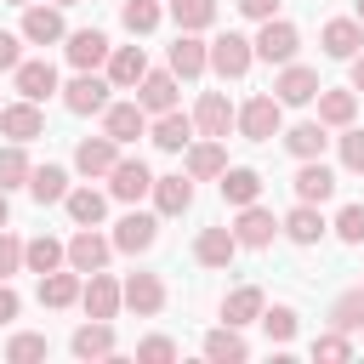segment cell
<instances>
[{
  "instance_id": "cell-26",
  "label": "cell",
  "mask_w": 364,
  "mask_h": 364,
  "mask_svg": "<svg viewBox=\"0 0 364 364\" xmlns=\"http://www.w3.org/2000/svg\"><path fill=\"white\" fill-rule=\"evenodd\" d=\"M142 74H148L142 46H114V51H108V85H114V91H131Z\"/></svg>"
},
{
  "instance_id": "cell-33",
  "label": "cell",
  "mask_w": 364,
  "mask_h": 364,
  "mask_svg": "<svg viewBox=\"0 0 364 364\" xmlns=\"http://www.w3.org/2000/svg\"><path fill=\"white\" fill-rule=\"evenodd\" d=\"M63 205H68V216H74L80 228H97V222L108 216V193H97V188H68Z\"/></svg>"
},
{
  "instance_id": "cell-15",
  "label": "cell",
  "mask_w": 364,
  "mask_h": 364,
  "mask_svg": "<svg viewBox=\"0 0 364 364\" xmlns=\"http://www.w3.org/2000/svg\"><path fill=\"white\" fill-rule=\"evenodd\" d=\"M318 40H324V57L347 63V57H358V46H364V23H358V17H330Z\"/></svg>"
},
{
  "instance_id": "cell-11",
  "label": "cell",
  "mask_w": 364,
  "mask_h": 364,
  "mask_svg": "<svg viewBox=\"0 0 364 364\" xmlns=\"http://www.w3.org/2000/svg\"><path fill=\"white\" fill-rule=\"evenodd\" d=\"M233 114H239V108H233L222 91H205V97L193 102V131H199V136H222V142H228V131H233Z\"/></svg>"
},
{
  "instance_id": "cell-39",
  "label": "cell",
  "mask_w": 364,
  "mask_h": 364,
  "mask_svg": "<svg viewBox=\"0 0 364 364\" xmlns=\"http://www.w3.org/2000/svg\"><path fill=\"white\" fill-rule=\"evenodd\" d=\"M28 154H23V142H6L0 148V193H11V188H28Z\"/></svg>"
},
{
  "instance_id": "cell-36",
  "label": "cell",
  "mask_w": 364,
  "mask_h": 364,
  "mask_svg": "<svg viewBox=\"0 0 364 364\" xmlns=\"http://www.w3.org/2000/svg\"><path fill=\"white\" fill-rule=\"evenodd\" d=\"M324 142H330V136H324V125H318V119H301V125H290V131H284V148H290L296 159H318V154H324Z\"/></svg>"
},
{
  "instance_id": "cell-37",
  "label": "cell",
  "mask_w": 364,
  "mask_h": 364,
  "mask_svg": "<svg viewBox=\"0 0 364 364\" xmlns=\"http://www.w3.org/2000/svg\"><path fill=\"white\" fill-rule=\"evenodd\" d=\"M205 358H216V364H239V358H250V347H245V336H239L233 324H222V330L205 336Z\"/></svg>"
},
{
  "instance_id": "cell-19",
  "label": "cell",
  "mask_w": 364,
  "mask_h": 364,
  "mask_svg": "<svg viewBox=\"0 0 364 364\" xmlns=\"http://www.w3.org/2000/svg\"><path fill=\"white\" fill-rule=\"evenodd\" d=\"M114 159H119V142H114L108 131H102V136H85V142L74 148V171H80V176H108Z\"/></svg>"
},
{
  "instance_id": "cell-30",
  "label": "cell",
  "mask_w": 364,
  "mask_h": 364,
  "mask_svg": "<svg viewBox=\"0 0 364 364\" xmlns=\"http://www.w3.org/2000/svg\"><path fill=\"white\" fill-rule=\"evenodd\" d=\"M324 228H330V222L318 216V205H301V199H296V210L279 222V233H284L290 245H318V239H324Z\"/></svg>"
},
{
  "instance_id": "cell-25",
  "label": "cell",
  "mask_w": 364,
  "mask_h": 364,
  "mask_svg": "<svg viewBox=\"0 0 364 364\" xmlns=\"http://www.w3.org/2000/svg\"><path fill=\"white\" fill-rule=\"evenodd\" d=\"M23 40L28 46H57L63 40V11L57 6H23Z\"/></svg>"
},
{
  "instance_id": "cell-17",
  "label": "cell",
  "mask_w": 364,
  "mask_h": 364,
  "mask_svg": "<svg viewBox=\"0 0 364 364\" xmlns=\"http://www.w3.org/2000/svg\"><path fill=\"white\" fill-rule=\"evenodd\" d=\"M205 68H210V46H205L199 34H182V28H176V46H171V74H176V80H199Z\"/></svg>"
},
{
  "instance_id": "cell-16",
  "label": "cell",
  "mask_w": 364,
  "mask_h": 364,
  "mask_svg": "<svg viewBox=\"0 0 364 364\" xmlns=\"http://www.w3.org/2000/svg\"><path fill=\"white\" fill-rule=\"evenodd\" d=\"M63 51H68V63H74L80 74H91V68H102V63H108V51H114V46H108V34H102V28H80V34H68V46H63Z\"/></svg>"
},
{
  "instance_id": "cell-24",
  "label": "cell",
  "mask_w": 364,
  "mask_h": 364,
  "mask_svg": "<svg viewBox=\"0 0 364 364\" xmlns=\"http://www.w3.org/2000/svg\"><path fill=\"white\" fill-rule=\"evenodd\" d=\"M68 347H74V358H114V318L80 324V330L68 336Z\"/></svg>"
},
{
  "instance_id": "cell-56",
  "label": "cell",
  "mask_w": 364,
  "mask_h": 364,
  "mask_svg": "<svg viewBox=\"0 0 364 364\" xmlns=\"http://www.w3.org/2000/svg\"><path fill=\"white\" fill-rule=\"evenodd\" d=\"M358 23H364V0H358Z\"/></svg>"
},
{
  "instance_id": "cell-6",
  "label": "cell",
  "mask_w": 364,
  "mask_h": 364,
  "mask_svg": "<svg viewBox=\"0 0 364 364\" xmlns=\"http://www.w3.org/2000/svg\"><path fill=\"white\" fill-rule=\"evenodd\" d=\"M273 97H279L284 108H301V102H313V97H318V68H307V63H279Z\"/></svg>"
},
{
  "instance_id": "cell-8",
  "label": "cell",
  "mask_w": 364,
  "mask_h": 364,
  "mask_svg": "<svg viewBox=\"0 0 364 364\" xmlns=\"http://www.w3.org/2000/svg\"><path fill=\"white\" fill-rule=\"evenodd\" d=\"M154 239H159V216H148V210H125L114 222V250H125V256H142Z\"/></svg>"
},
{
  "instance_id": "cell-34",
  "label": "cell",
  "mask_w": 364,
  "mask_h": 364,
  "mask_svg": "<svg viewBox=\"0 0 364 364\" xmlns=\"http://www.w3.org/2000/svg\"><path fill=\"white\" fill-rule=\"evenodd\" d=\"M262 307H267V301H262V290H256V284H239V290L222 301V318H228L233 330H245V324H256V318H262Z\"/></svg>"
},
{
  "instance_id": "cell-55",
  "label": "cell",
  "mask_w": 364,
  "mask_h": 364,
  "mask_svg": "<svg viewBox=\"0 0 364 364\" xmlns=\"http://www.w3.org/2000/svg\"><path fill=\"white\" fill-rule=\"evenodd\" d=\"M51 6H80V0H51Z\"/></svg>"
},
{
  "instance_id": "cell-53",
  "label": "cell",
  "mask_w": 364,
  "mask_h": 364,
  "mask_svg": "<svg viewBox=\"0 0 364 364\" xmlns=\"http://www.w3.org/2000/svg\"><path fill=\"white\" fill-rule=\"evenodd\" d=\"M347 63H353V91L364 97V51H358V57H347Z\"/></svg>"
},
{
  "instance_id": "cell-50",
  "label": "cell",
  "mask_w": 364,
  "mask_h": 364,
  "mask_svg": "<svg viewBox=\"0 0 364 364\" xmlns=\"http://www.w3.org/2000/svg\"><path fill=\"white\" fill-rule=\"evenodd\" d=\"M17 46H23V40H17V34H6V28H0V74H6V68H17V63H23V51H17Z\"/></svg>"
},
{
  "instance_id": "cell-43",
  "label": "cell",
  "mask_w": 364,
  "mask_h": 364,
  "mask_svg": "<svg viewBox=\"0 0 364 364\" xmlns=\"http://www.w3.org/2000/svg\"><path fill=\"white\" fill-rule=\"evenodd\" d=\"M262 330H267V341L284 347V341L296 336V307H284V301H279V307H262Z\"/></svg>"
},
{
  "instance_id": "cell-54",
  "label": "cell",
  "mask_w": 364,
  "mask_h": 364,
  "mask_svg": "<svg viewBox=\"0 0 364 364\" xmlns=\"http://www.w3.org/2000/svg\"><path fill=\"white\" fill-rule=\"evenodd\" d=\"M6 216H11V205H6V193H0V228H6Z\"/></svg>"
},
{
  "instance_id": "cell-4",
  "label": "cell",
  "mask_w": 364,
  "mask_h": 364,
  "mask_svg": "<svg viewBox=\"0 0 364 364\" xmlns=\"http://www.w3.org/2000/svg\"><path fill=\"white\" fill-rule=\"evenodd\" d=\"M250 46H256V57H262V63H296V46H301V34H296V23H284V17H267V23H262V34H256Z\"/></svg>"
},
{
  "instance_id": "cell-29",
  "label": "cell",
  "mask_w": 364,
  "mask_h": 364,
  "mask_svg": "<svg viewBox=\"0 0 364 364\" xmlns=\"http://www.w3.org/2000/svg\"><path fill=\"white\" fill-rule=\"evenodd\" d=\"M216 188H222V199L239 210V205H256L262 199V176L250 171V165H228L222 176H216Z\"/></svg>"
},
{
  "instance_id": "cell-3",
  "label": "cell",
  "mask_w": 364,
  "mask_h": 364,
  "mask_svg": "<svg viewBox=\"0 0 364 364\" xmlns=\"http://www.w3.org/2000/svg\"><path fill=\"white\" fill-rule=\"evenodd\" d=\"M108 256H114V239H102L97 228H80V233L63 245V262H68L74 273H97V267H108Z\"/></svg>"
},
{
  "instance_id": "cell-48",
  "label": "cell",
  "mask_w": 364,
  "mask_h": 364,
  "mask_svg": "<svg viewBox=\"0 0 364 364\" xmlns=\"http://www.w3.org/2000/svg\"><path fill=\"white\" fill-rule=\"evenodd\" d=\"M136 358L142 364H171L176 358V341L171 336H148V341H136Z\"/></svg>"
},
{
  "instance_id": "cell-12",
  "label": "cell",
  "mask_w": 364,
  "mask_h": 364,
  "mask_svg": "<svg viewBox=\"0 0 364 364\" xmlns=\"http://www.w3.org/2000/svg\"><path fill=\"white\" fill-rule=\"evenodd\" d=\"M80 307H85L91 318H114V313L125 307V296H119V284L97 267V273H85V284H80Z\"/></svg>"
},
{
  "instance_id": "cell-57",
  "label": "cell",
  "mask_w": 364,
  "mask_h": 364,
  "mask_svg": "<svg viewBox=\"0 0 364 364\" xmlns=\"http://www.w3.org/2000/svg\"><path fill=\"white\" fill-rule=\"evenodd\" d=\"M11 6H34V0H11Z\"/></svg>"
},
{
  "instance_id": "cell-58",
  "label": "cell",
  "mask_w": 364,
  "mask_h": 364,
  "mask_svg": "<svg viewBox=\"0 0 364 364\" xmlns=\"http://www.w3.org/2000/svg\"><path fill=\"white\" fill-rule=\"evenodd\" d=\"M358 284H364V279H358Z\"/></svg>"
},
{
  "instance_id": "cell-20",
  "label": "cell",
  "mask_w": 364,
  "mask_h": 364,
  "mask_svg": "<svg viewBox=\"0 0 364 364\" xmlns=\"http://www.w3.org/2000/svg\"><path fill=\"white\" fill-rule=\"evenodd\" d=\"M188 176L193 182H210V176H222L228 171V148H222V136H205V142H188Z\"/></svg>"
},
{
  "instance_id": "cell-23",
  "label": "cell",
  "mask_w": 364,
  "mask_h": 364,
  "mask_svg": "<svg viewBox=\"0 0 364 364\" xmlns=\"http://www.w3.org/2000/svg\"><path fill=\"white\" fill-rule=\"evenodd\" d=\"M119 296H125V307L142 313V318L165 307V284H159V273H131V279L119 284Z\"/></svg>"
},
{
  "instance_id": "cell-31",
  "label": "cell",
  "mask_w": 364,
  "mask_h": 364,
  "mask_svg": "<svg viewBox=\"0 0 364 364\" xmlns=\"http://www.w3.org/2000/svg\"><path fill=\"white\" fill-rule=\"evenodd\" d=\"M80 284H85V273L51 267V273H40V301H46V307H74V301H80Z\"/></svg>"
},
{
  "instance_id": "cell-5",
  "label": "cell",
  "mask_w": 364,
  "mask_h": 364,
  "mask_svg": "<svg viewBox=\"0 0 364 364\" xmlns=\"http://www.w3.org/2000/svg\"><path fill=\"white\" fill-rule=\"evenodd\" d=\"M250 63H256V46H250L245 34H222V40H210V68H216L222 80H245Z\"/></svg>"
},
{
  "instance_id": "cell-44",
  "label": "cell",
  "mask_w": 364,
  "mask_h": 364,
  "mask_svg": "<svg viewBox=\"0 0 364 364\" xmlns=\"http://www.w3.org/2000/svg\"><path fill=\"white\" fill-rule=\"evenodd\" d=\"M46 347H51L46 336L23 330V336H11V341H6V358H11V364H34V358H46Z\"/></svg>"
},
{
  "instance_id": "cell-51",
  "label": "cell",
  "mask_w": 364,
  "mask_h": 364,
  "mask_svg": "<svg viewBox=\"0 0 364 364\" xmlns=\"http://www.w3.org/2000/svg\"><path fill=\"white\" fill-rule=\"evenodd\" d=\"M239 11L256 17V23H267V17H279V0H239Z\"/></svg>"
},
{
  "instance_id": "cell-41",
  "label": "cell",
  "mask_w": 364,
  "mask_h": 364,
  "mask_svg": "<svg viewBox=\"0 0 364 364\" xmlns=\"http://www.w3.org/2000/svg\"><path fill=\"white\" fill-rule=\"evenodd\" d=\"M330 330H364V284L330 301Z\"/></svg>"
},
{
  "instance_id": "cell-14",
  "label": "cell",
  "mask_w": 364,
  "mask_h": 364,
  "mask_svg": "<svg viewBox=\"0 0 364 364\" xmlns=\"http://www.w3.org/2000/svg\"><path fill=\"white\" fill-rule=\"evenodd\" d=\"M233 256H239L233 228H199V239H193V262L199 267H233Z\"/></svg>"
},
{
  "instance_id": "cell-46",
  "label": "cell",
  "mask_w": 364,
  "mask_h": 364,
  "mask_svg": "<svg viewBox=\"0 0 364 364\" xmlns=\"http://www.w3.org/2000/svg\"><path fill=\"white\" fill-rule=\"evenodd\" d=\"M313 358H330V364L353 358V341H347V330H324V336H313Z\"/></svg>"
},
{
  "instance_id": "cell-32",
  "label": "cell",
  "mask_w": 364,
  "mask_h": 364,
  "mask_svg": "<svg viewBox=\"0 0 364 364\" xmlns=\"http://www.w3.org/2000/svg\"><path fill=\"white\" fill-rule=\"evenodd\" d=\"M353 114H358V91L347 85V91H324L318 85V125H353Z\"/></svg>"
},
{
  "instance_id": "cell-22",
  "label": "cell",
  "mask_w": 364,
  "mask_h": 364,
  "mask_svg": "<svg viewBox=\"0 0 364 364\" xmlns=\"http://www.w3.org/2000/svg\"><path fill=\"white\" fill-rule=\"evenodd\" d=\"M148 193H154V210H159V216H182V210L193 205V176H182V171H176V176H154Z\"/></svg>"
},
{
  "instance_id": "cell-27",
  "label": "cell",
  "mask_w": 364,
  "mask_h": 364,
  "mask_svg": "<svg viewBox=\"0 0 364 364\" xmlns=\"http://www.w3.org/2000/svg\"><path fill=\"white\" fill-rule=\"evenodd\" d=\"M11 80H17V97H28V102H46V97L57 91V68H51L46 57H40V63H17Z\"/></svg>"
},
{
  "instance_id": "cell-42",
  "label": "cell",
  "mask_w": 364,
  "mask_h": 364,
  "mask_svg": "<svg viewBox=\"0 0 364 364\" xmlns=\"http://www.w3.org/2000/svg\"><path fill=\"white\" fill-rule=\"evenodd\" d=\"M159 17H165V11H159V0H125V6H119V23H125L131 34H154V28H159Z\"/></svg>"
},
{
  "instance_id": "cell-10",
  "label": "cell",
  "mask_w": 364,
  "mask_h": 364,
  "mask_svg": "<svg viewBox=\"0 0 364 364\" xmlns=\"http://www.w3.org/2000/svg\"><path fill=\"white\" fill-rule=\"evenodd\" d=\"M108 80H97V74H74L68 85H63V108L68 114H102L108 108Z\"/></svg>"
},
{
  "instance_id": "cell-2",
  "label": "cell",
  "mask_w": 364,
  "mask_h": 364,
  "mask_svg": "<svg viewBox=\"0 0 364 364\" xmlns=\"http://www.w3.org/2000/svg\"><path fill=\"white\" fill-rule=\"evenodd\" d=\"M273 233H279V216H273L267 205H239V216H233V239H239V250H267Z\"/></svg>"
},
{
  "instance_id": "cell-49",
  "label": "cell",
  "mask_w": 364,
  "mask_h": 364,
  "mask_svg": "<svg viewBox=\"0 0 364 364\" xmlns=\"http://www.w3.org/2000/svg\"><path fill=\"white\" fill-rule=\"evenodd\" d=\"M11 273H23V239L0 228V279H11Z\"/></svg>"
},
{
  "instance_id": "cell-7",
  "label": "cell",
  "mask_w": 364,
  "mask_h": 364,
  "mask_svg": "<svg viewBox=\"0 0 364 364\" xmlns=\"http://www.w3.org/2000/svg\"><path fill=\"white\" fill-rule=\"evenodd\" d=\"M148 188H154V171H148L142 159H114V171H108V199L136 205Z\"/></svg>"
},
{
  "instance_id": "cell-52",
  "label": "cell",
  "mask_w": 364,
  "mask_h": 364,
  "mask_svg": "<svg viewBox=\"0 0 364 364\" xmlns=\"http://www.w3.org/2000/svg\"><path fill=\"white\" fill-rule=\"evenodd\" d=\"M17 313H23V301H17V290H11L6 279H0V324H11Z\"/></svg>"
},
{
  "instance_id": "cell-45",
  "label": "cell",
  "mask_w": 364,
  "mask_h": 364,
  "mask_svg": "<svg viewBox=\"0 0 364 364\" xmlns=\"http://www.w3.org/2000/svg\"><path fill=\"white\" fill-rule=\"evenodd\" d=\"M341 171H353V176H364V131L358 125H341Z\"/></svg>"
},
{
  "instance_id": "cell-9",
  "label": "cell",
  "mask_w": 364,
  "mask_h": 364,
  "mask_svg": "<svg viewBox=\"0 0 364 364\" xmlns=\"http://www.w3.org/2000/svg\"><path fill=\"white\" fill-rule=\"evenodd\" d=\"M46 131V114H40V102H0V136L6 142H34Z\"/></svg>"
},
{
  "instance_id": "cell-1",
  "label": "cell",
  "mask_w": 364,
  "mask_h": 364,
  "mask_svg": "<svg viewBox=\"0 0 364 364\" xmlns=\"http://www.w3.org/2000/svg\"><path fill=\"white\" fill-rule=\"evenodd\" d=\"M233 125H239L245 142H273L279 125H284V102H279L273 91H262V97H250V102L233 114Z\"/></svg>"
},
{
  "instance_id": "cell-13",
  "label": "cell",
  "mask_w": 364,
  "mask_h": 364,
  "mask_svg": "<svg viewBox=\"0 0 364 364\" xmlns=\"http://www.w3.org/2000/svg\"><path fill=\"white\" fill-rule=\"evenodd\" d=\"M102 131L125 148V142H136V136H148V114H142V102H108L102 108Z\"/></svg>"
},
{
  "instance_id": "cell-28",
  "label": "cell",
  "mask_w": 364,
  "mask_h": 364,
  "mask_svg": "<svg viewBox=\"0 0 364 364\" xmlns=\"http://www.w3.org/2000/svg\"><path fill=\"white\" fill-rule=\"evenodd\" d=\"M148 136H154V148H165V154H182V148L193 142V119H188V114H176V108H165V114L148 125Z\"/></svg>"
},
{
  "instance_id": "cell-38",
  "label": "cell",
  "mask_w": 364,
  "mask_h": 364,
  "mask_svg": "<svg viewBox=\"0 0 364 364\" xmlns=\"http://www.w3.org/2000/svg\"><path fill=\"white\" fill-rule=\"evenodd\" d=\"M23 267H28V273H51V267H63V239H51V233L28 239V245H23Z\"/></svg>"
},
{
  "instance_id": "cell-35",
  "label": "cell",
  "mask_w": 364,
  "mask_h": 364,
  "mask_svg": "<svg viewBox=\"0 0 364 364\" xmlns=\"http://www.w3.org/2000/svg\"><path fill=\"white\" fill-rule=\"evenodd\" d=\"M28 193H34L40 205H63V193H68V171H63V165H34V171H28Z\"/></svg>"
},
{
  "instance_id": "cell-40",
  "label": "cell",
  "mask_w": 364,
  "mask_h": 364,
  "mask_svg": "<svg viewBox=\"0 0 364 364\" xmlns=\"http://www.w3.org/2000/svg\"><path fill=\"white\" fill-rule=\"evenodd\" d=\"M171 17H176L182 34H199V28L216 23V0H171Z\"/></svg>"
},
{
  "instance_id": "cell-47",
  "label": "cell",
  "mask_w": 364,
  "mask_h": 364,
  "mask_svg": "<svg viewBox=\"0 0 364 364\" xmlns=\"http://www.w3.org/2000/svg\"><path fill=\"white\" fill-rule=\"evenodd\" d=\"M336 239H341V245H364V205H341V216H336Z\"/></svg>"
},
{
  "instance_id": "cell-21",
  "label": "cell",
  "mask_w": 364,
  "mask_h": 364,
  "mask_svg": "<svg viewBox=\"0 0 364 364\" xmlns=\"http://www.w3.org/2000/svg\"><path fill=\"white\" fill-rule=\"evenodd\" d=\"M290 188H296V199H301V205H324V199L336 193V171H330V165H318V159H301V171H296V182H290Z\"/></svg>"
},
{
  "instance_id": "cell-18",
  "label": "cell",
  "mask_w": 364,
  "mask_h": 364,
  "mask_svg": "<svg viewBox=\"0 0 364 364\" xmlns=\"http://www.w3.org/2000/svg\"><path fill=\"white\" fill-rule=\"evenodd\" d=\"M136 102H142V114L176 108V74H171V68H148V74L136 80Z\"/></svg>"
}]
</instances>
